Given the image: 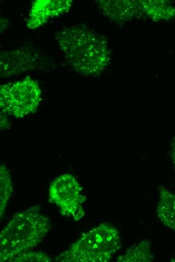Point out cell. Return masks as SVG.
Returning a JSON list of instances; mask_svg holds the SVG:
<instances>
[{"instance_id":"9","label":"cell","mask_w":175,"mask_h":262,"mask_svg":"<svg viewBox=\"0 0 175 262\" xmlns=\"http://www.w3.org/2000/svg\"><path fill=\"white\" fill-rule=\"evenodd\" d=\"M156 212L160 221L175 233V193L164 186L159 187Z\"/></svg>"},{"instance_id":"5","label":"cell","mask_w":175,"mask_h":262,"mask_svg":"<svg viewBox=\"0 0 175 262\" xmlns=\"http://www.w3.org/2000/svg\"><path fill=\"white\" fill-rule=\"evenodd\" d=\"M81 190V186L74 176L69 173L63 174L51 182L49 200L61 211L77 221L84 215L82 204L85 198L82 194Z\"/></svg>"},{"instance_id":"15","label":"cell","mask_w":175,"mask_h":262,"mask_svg":"<svg viewBox=\"0 0 175 262\" xmlns=\"http://www.w3.org/2000/svg\"><path fill=\"white\" fill-rule=\"evenodd\" d=\"M171 261L175 262V255L171 259Z\"/></svg>"},{"instance_id":"3","label":"cell","mask_w":175,"mask_h":262,"mask_svg":"<svg viewBox=\"0 0 175 262\" xmlns=\"http://www.w3.org/2000/svg\"><path fill=\"white\" fill-rule=\"evenodd\" d=\"M121 238L114 227L102 223L82 235L56 258L61 262H107L121 247Z\"/></svg>"},{"instance_id":"2","label":"cell","mask_w":175,"mask_h":262,"mask_svg":"<svg viewBox=\"0 0 175 262\" xmlns=\"http://www.w3.org/2000/svg\"><path fill=\"white\" fill-rule=\"evenodd\" d=\"M38 206L16 214L0 234V261H10L16 255L40 243L50 229L49 219Z\"/></svg>"},{"instance_id":"11","label":"cell","mask_w":175,"mask_h":262,"mask_svg":"<svg viewBox=\"0 0 175 262\" xmlns=\"http://www.w3.org/2000/svg\"><path fill=\"white\" fill-rule=\"evenodd\" d=\"M154 259L151 250V243L148 240L134 244L119 256L117 261L120 262H150Z\"/></svg>"},{"instance_id":"8","label":"cell","mask_w":175,"mask_h":262,"mask_svg":"<svg viewBox=\"0 0 175 262\" xmlns=\"http://www.w3.org/2000/svg\"><path fill=\"white\" fill-rule=\"evenodd\" d=\"M96 3L104 15L118 22L131 20L141 11L138 1L99 0Z\"/></svg>"},{"instance_id":"7","label":"cell","mask_w":175,"mask_h":262,"mask_svg":"<svg viewBox=\"0 0 175 262\" xmlns=\"http://www.w3.org/2000/svg\"><path fill=\"white\" fill-rule=\"evenodd\" d=\"M71 0H37L32 4L27 27L35 29L46 23L50 18L59 16L69 11Z\"/></svg>"},{"instance_id":"14","label":"cell","mask_w":175,"mask_h":262,"mask_svg":"<svg viewBox=\"0 0 175 262\" xmlns=\"http://www.w3.org/2000/svg\"><path fill=\"white\" fill-rule=\"evenodd\" d=\"M170 156L173 163L175 169V134L171 140L170 145Z\"/></svg>"},{"instance_id":"6","label":"cell","mask_w":175,"mask_h":262,"mask_svg":"<svg viewBox=\"0 0 175 262\" xmlns=\"http://www.w3.org/2000/svg\"><path fill=\"white\" fill-rule=\"evenodd\" d=\"M48 65L46 57L36 50L28 47L4 50L0 54L1 77L16 75Z\"/></svg>"},{"instance_id":"4","label":"cell","mask_w":175,"mask_h":262,"mask_svg":"<svg viewBox=\"0 0 175 262\" xmlns=\"http://www.w3.org/2000/svg\"><path fill=\"white\" fill-rule=\"evenodd\" d=\"M41 99L40 86L30 77L3 84L0 87L1 113L16 118H23L36 111Z\"/></svg>"},{"instance_id":"12","label":"cell","mask_w":175,"mask_h":262,"mask_svg":"<svg viewBox=\"0 0 175 262\" xmlns=\"http://www.w3.org/2000/svg\"><path fill=\"white\" fill-rule=\"evenodd\" d=\"M13 192L10 174L4 164L0 167V216H3Z\"/></svg>"},{"instance_id":"10","label":"cell","mask_w":175,"mask_h":262,"mask_svg":"<svg viewBox=\"0 0 175 262\" xmlns=\"http://www.w3.org/2000/svg\"><path fill=\"white\" fill-rule=\"evenodd\" d=\"M141 11L154 21L168 20L175 16V7L167 1H138Z\"/></svg>"},{"instance_id":"1","label":"cell","mask_w":175,"mask_h":262,"mask_svg":"<svg viewBox=\"0 0 175 262\" xmlns=\"http://www.w3.org/2000/svg\"><path fill=\"white\" fill-rule=\"evenodd\" d=\"M55 38L66 61L79 74L98 76L110 62L106 39L85 27L64 28L56 34Z\"/></svg>"},{"instance_id":"13","label":"cell","mask_w":175,"mask_h":262,"mask_svg":"<svg viewBox=\"0 0 175 262\" xmlns=\"http://www.w3.org/2000/svg\"><path fill=\"white\" fill-rule=\"evenodd\" d=\"M52 258L41 251H26L15 256L12 262H50Z\"/></svg>"}]
</instances>
